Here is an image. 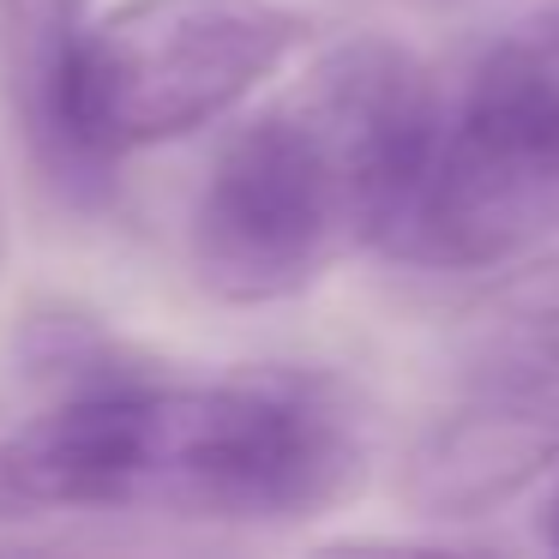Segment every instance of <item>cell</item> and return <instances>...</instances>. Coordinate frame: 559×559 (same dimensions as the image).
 <instances>
[{"label": "cell", "instance_id": "cell-5", "mask_svg": "<svg viewBox=\"0 0 559 559\" xmlns=\"http://www.w3.org/2000/svg\"><path fill=\"white\" fill-rule=\"evenodd\" d=\"M559 469V361H493L403 457L421 518H487Z\"/></svg>", "mask_w": 559, "mask_h": 559}, {"label": "cell", "instance_id": "cell-3", "mask_svg": "<svg viewBox=\"0 0 559 559\" xmlns=\"http://www.w3.org/2000/svg\"><path fill=\"white\" fill-rule=\"evenodd\" d=\"M559 235V0L511 19L439 115L427 175L385 253L493 271Z\"/></svg>", "mask_w": 559, "mask_h": 559}, {"label": "cell", "instance_id": "cell-2", "mask_svg": "<svg viewBox=\"0 0 559 559\" xmlns=\"http://www.w3.org/2000/svg\"><path fill=\"white\" fill-rule=\"evenodd\" d=\"M433 73L403 43L349 37L235 127L187 223L205 295L289 301L337 259L385 247L439 139Z\"/></svg>", "mask_w": 559, "mask_h": 559}, {"label": "cell", "instance_id": "cell-8", "mask_svg": "<svg viewBox=\"0 0 559 559\" xmlns=\"http://www.w3.org/2000/svg\"><path fill=\"white\" fill-rule=\"evenodd\" d=\"M7 433H13V421L0 415V511H19V506H13V493H7Z\"/></svg>", "mask_w": 559, "mask_h": 559}, {"label": "cell", "instance_id": "cell-4", "mask_svg": "<svg viewBox=\"0 0 559 559\" xmlns=\"http://www.w3.org/2000/svg\"><path fill=\"white\" fill-rule=\"evenodd\" d=\"M307 43L283 0H115L85 25L73 121L97 157L157 151L235 115Z\"/></svg>", "mask_w": 559, "mask_h": 559}, {"label": "cell", "instance_id": "cell-6", "mask_svg": "<svg viewBox=\"0 0 559 559\" xmlns=\"http://www.w3.org/2000/svg\"><path fill=\"white\" fill-rule=\"evenodd\" d=\"M85 0H0V91L25 163L55 199L97 205L115 163L85 145L73 121V67L85 43Z\"/></svg>", "mask_w": 559, "mask_h": 559}, {"label": "cell", "instance_id": "cell-7", "mask_svg": "<svg viewBox=\"0 0 559 559\" xmlns=\"http://www.w3.org/2000/svg\"><path fill=\"white\" fill-rule=\"evenodd\" d=\"M481 343L493 361H559V235L542 259L506 277L481 307Z\"/></svg>", "mask_w": 559, "mask_h": 559}, {"label": "cell", "instance_id": "cell-9", "mask_svg": "<svg viewBox=\"0 0 559 559\" xmlns=\"http://www.w3.org/2000/svg\"><path fill=\"white\" fill-rule=\"evenodd\" d=\"M547 542L559 547V481H554V499H547Z\"/></svg>", "mask_w": 559, "mask_h": 559}, {"label": "cell", "instance_id": "cell-1", "mask_svg": "<svg viewBox=\"0 0 559 559\" xmlns=\"http://www.w3.org/2000/svg\"><path fill=\"white\" fill-rule=\"evenodd\" d=\"M361 469L367 439L349 391L289 367L163 379L127 361L55 391L7 433V493L25 511L295 523L349 499Z\"/></svg>", "mask_w": 559, "mask_h": 559}]
</instances>
